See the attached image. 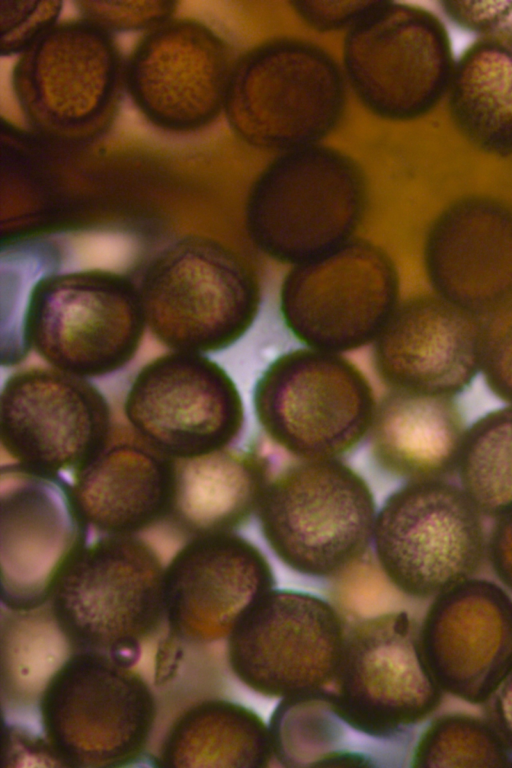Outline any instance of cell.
Instances as JSON below:
<instances>
[{"label": "cell", "instance_id": "obj_1", "mask_svg": "<svg viewBox=\"0 0 512 768\" xmlns=\"http://www.w3.org/2000/svg\"><path fill=\"white\" fill-rule=\"evenodd\" d=\"M146 326L172 351L203 354L235 344L260 309L252 265L221 242L185 236L159 252L139 287Z\"/></svg>", "mask_w": 512, "mask_h": 768}, {"label": "cell", "instance_id": "obj_2", "mask_svg": "<svg viewBox=\"0 0 512 768\" xmlns=\"http://www.w3.org/2000/svg\"><path fill=\"white\" fill-rule=\"evenodd\" d=\"M164 571L144 540L106 534L69 565L49 609L76 651L105 653L132 666L141 644L165 620Z\"/></svg>", "mask_w": 512, "mask_h": 768}, {"label": "cell", "instance_id": "obj_3", "mask_svg": "<svg viewBox=\"0 0 512 768\" xmlns=\"http://www.w3.org/2000/svg\"><path fill=\"white\" fill-rule=\"evenodd\" d=\"M365 201L362 174L342 153L316 145L288 151L254 182L247 233L262 253L295 266L352 240Z\"/></svg>", "mask_w": 512, "mask_h": 768}, {"label": "cell", "instance_id": "obj_4", "mask_svg": "<svg viewBox=\"0 0 512 768\" xmlns=\"http://www.w3.org/2000/svg\"><path fill=\"white\" fill-rule=\"evenodd\" d=\"M126 59L113 35L80 18L58 22L21 53L11 85L28 125L58 144L101 137L124 93Z\"/></svg>", "mask_w": 512, "mask_h": 768}, {"label": "cell", "instance_id": "obj_5", "mask_svg": "<svg viewBox=\"0 0 512 768\" xmlns=\"http://www.w3.org/2000/svg\"><path fill=\"white\" fill-rule=\"evenodd\" d=\"M257 511L278 558L318 578L340 576L363 559L377 516L366 481L338 459L290 464L269 480Z\"/></svg>", "mask_w": 512, "mask_h": 768}, {"label": "cell", "instance_id": "obj_6", "mask_svg": "<svg viewBox=\"0 0 512 768\" xmlns=\"http://www.w3.org/2000/svg\"><path fill=\"white\" fill-rule=\"evenodd\" d=\"M44 737L62 766L111 768L141 758L157 716L145 679L108 654L75 651L39 698Z\"/></svg>", "mask_w": 512, "mask_h": 768}, {"label": "cell", "instance_id": "obj_7", "mask_svg": "<svg viewBox=\"0 0 512 768\" xmlns=\"http://www.w3.org/2000/svg\"><path fill=\"white\" fill-rule=\"evenodd\" d=\"M147 328L139 288L103 269L50 273L34 286L23 339L51 367L82 378L128 364Z\"/></svg>", "mask_w": 512, "mask_h": 768}, {"label": "cell", "instance_id": "obj_8", "mask_svg": "<svg viewBox=\"0 0 512 768\" xmlns=\"http://www.w3.org/2000/svg\"><path fill=\"white\" fill-rule=\"evenodd\" d=\"M344 98L340 71L324 51L277 40L232 67L223 111L247 144L288 152L327 135L340 119Z\"/></svg>", "mask_w": 512, "mask_h": 768}, {"label": "cell", "instance_id": "obj_9", "mask_svg": "<svg viewBox=\"0 0 512 768\" xmlns=\"http://www.w3.org/2000/svg\"><path fill=\"white\" fill-rule=\"evenodd\" d=\"M257 419L271 440L300 459H337L370 432L377 403L351 361L309 347L273 360L253 391Z\"/></svg>", "mask_w": 512, "mask_h": 768}, {"label": "cell", "instance_id": "obj_10", "mask_svg": "<svg viewBox=\"0 0 512 768\" xmlns=\"http://www.w3.org/2000/svg\"><path fill=\"white\" fill-rule=\"evenodd\" d=\"M483 514L446 479L408 481L376 516L378 568L397 590L429 598L471 579L487 556Z\"/></svg>", "mask_w": 512, "mask_h": 768}, {"label": "cell", "instance_id": "obj_11", "mask_svg": "<svg viewBox=\"0 0 512 768\" xmlns=\"http://www.w3.org/2000/svg\"><path fill=\"white\" fill-rule=\"evenodd\" d=\"M350 84L374 114L412 120L446 96L455 58L444 23L409 4L375 1L344 43Z\"/></svg>", "mask_w": 512, "mask_h": 768}, {"label": "cell", "instance_id": "obj_12", "mask_svg": "<svg viewBox=\"0 0 512 768\" xmlns=\"http://www.w3.org/2000/svg\"><path fill=\"white\" fill-rule=\"evenodd\" d=\"M399 303V276L380 247L353 238L318 259L292 266L279 308L306 347L341 354L373 343Z\"/></svg>", "mask_w": 512, "mask_h": 768}, {"label": "cell", "instance_id": "obj_13", "mask_svg": "<svg viewBox=\"0 0 512 768\" xmlns=\"http://www.w3.org/2000/svg\"><path fill=\"white\" fill-rule=\"evenodd\" d=\"M346 629L327 600L303 591L272 589L227 638L229 666L246 687L288 699L334 681Z\"/></svg>", "mask_w": 512, "mask_h": 768}, {"label": "cell", "instance_id": "obj_14", "mask_svg": "<svg viewBox=\"0 0 512 768\" xmlns=\"http://www.w3.org/2000/svg\"><path fill=\"white\" fill-rule=\"evenodd\" d=\"M333 682L349 718L385 737L426 719L443 691L427 662L421 625L404 611L363 619L347 631Z\"/></svg>", "mask_w": 512, "mask_h": 768}, {"label": "cell", "instance_id": "obj_15", "mask_svg": "<svg viewBox=\"0 0 512 768\" xmlns=\"http://www.w3.org/2000/svg\"><path fill=\"white\" fill-rule=\"evenodd\" d=\"M0 499L1 602L11 612L37 610L86 546L88 523L59 474L2 466Z\"/></svg>", "mask_w": 512, "mask_h": 768}, {"label": "cell", "instance_id": "obj_16", "mask_svg": "<svg viewBox=\"0 0 512 768\" xmlns=\"http://www.w3.org/2000/svg\"><path fill=\"white\" fill-rule=\"evenodd\" d=\"M130 427L173 459L227 448L244 424L229 374L203 354L172 351L146 364L124 401Z\"/></svg>", "mask_w": 512, "mask_h": 768}, {"label": "cell", "instance_id": "obj_17", "mask_svg": "<svg viewBox=\"0 0 512 768\" xmlns=\"http://www.w3.org/2000/svg\"><path fill=\"white\" fill-rule=\"evenodd\" d=\"M111 411L96 386L34 367L10 375L0 394V440L17 464L56 475L75 472L107 443Z\"/></svg>", "mask_w": 512, "mask_h": 768}, {"label": "cell", "instance_id": "obj_18", "mask_svg": "<svg viewBox=\"0 0 512 768\" xmlns=\"http://www.w3.org/2000/svg\"><path fill=\"white\" fill-rule=\"evenodd\" d=\"M231 70L228 49L213 30L194 19L171 18L132 49L126 92L153 126L195 132L223 110Z\"/></svg>", "mask_w": 512, "mask_h": 768}, {"label": "cell", "instance_id": "obj_19", "mask_svg": "<svg viewBox=\"0 0 512 768\" xmlns=\"http://www.w3.org/2000/svg\"><path fill=\"white\" fill-rule=\"evenodd\" d=\"M274 584L268 560L245 538L232 532L195 536L164 571L170 636L189 645L228 638Z\"/></svg>", "mask_w": 512, "mask_h": 768}, {"label": "cell", "instance_id": "obj_20", "mask_svg": "<svg viewBox=\"0 0 512 768\" xmlns=\"http://www.w3.org/2000/svg\"><path fill=\"white\" fill-rule=\"evenodd\" d=\"M421 638L442 690L484 703L512 672V599L491 581L468 579L435 597Z\"/></svg>", "mask_w": 512, "mask_h": 768}, {"label": "cell", "instance_id": "obj_21", "mask_svg": "<svg viewBox=\"0 0 512 768\" xmlns=\"http://www.w3.org/2000/svg\"><path fill=\"white\" fill-rule=\"evenodd\" d=\"M483 322L438 295L399 302L373 342V364L391 388L446 397L480 372Z\"/></svg>", "mask_w": 512, "mask_h": 768}, {"label": "cell", "instance_id": "obj_22", "mask_svg": "<svg viewBox=\"0 0 512 768\" xmlns=\"http://www.w3.org/2000/svg\"><path fill=\"white\" fill-rule=\"evenodd\" d=\"M423 257L436 295L490 315L512 301V208L486 196L456 200L429 228Z\"/></svg>", "mask_w": 512, "mask_h": 768}, {"label": "cell", "instance_id": "obj_23", "mask_svg": "<svg viewBox=\"0 0 512 768\" xmlns=\"http://www.w3.org/2000/svg\"><path fill=\"white\" fill-rule=\"evenodd\" d=\"M174 459L134 430H112L74 472L73 493L86 522L110 535H134L168 517Z\"/></svg>", "mask_w": 512, "mask_h": 768}, {"label": "cell", "instance_id": "obj_24", "mask_svg": "<svg viewBox=\"0 0 512 768\" xmlns=\"http://www.w3.org/2000/svg\"><path fill=\"white\" fill-rule=\"evenodd\" d=\"M273 754L286 767H395L409 736H378L356 725L324 689L282 699L269 723Z\"/></svg>", "mask_w": 512, "mask_h": 768}, {"label": "cell", "instance_id": "obj_25", "mask_svg": "<svg viewBox=\"0 0 512 768\" xmlns=\"http://www.w3.org/2000/svg\"><path fill=\"white\" fill-rule=\"evenodd\" d=\"M466 430L453 397L391 389L376 407L372 454L409 481L447 479L457 472Z\"/></svg>", "mask_w": 512, "mask_h": 768}, {"label": "cell", "instance_id": "obj_26", "mask_svg": "<svg viewBox=\"0 0 512 768\" xmlns=\"http://www.w3.org/2000/svg\"><path fill=\"white\" fill-rule=\"evenodd\" d=\"M270 480L261 455L224 448L174 459V485L168 517L194 537L228 533L258 509Z\"/></svg>", "mask_w": 512, "mask_h": 768}, {"label": "cell", "instance_id": "obj_27", "mask_svg": "<svg viewBox=\"0 0 512 768\" xmlns=\"http://www.w3.org/2000/svg\"><path fill=\"white\" fill-rule=\"evenodd\" d=\"M446 97L454 126L473 147L512 157V38L469 45L455 60Z\"/></svg>", "mask_w": 512, "mask_h": 768}, {"label": "cell", "instance_id": "obj_28", "mask_svg": "<svg viewBox=\"0 0 512 768\" xmlns=\"http://www.w3.org/2000/svg\"><path fill=\"white\" fill-rule=\"evenodd\" d=\"M270 728L252 709L224 699L201 701L171 725L159 749L162 767H267Z\"/></svg>", "mask_w": 512, "mask_h": 768}, {"label": "cell", "instance_id": "obj_29", "mask_svg": "<svg viewBox=\"0 0 512 768\" xmlns=\"http://www.w3.org/2000/svg\"><path fill=\"white\" fill-rule=\"evenodd\" d=\"M457 472L483 515L496 519L512 512V405L486 413L466 430Z\"/></svg>", "mask_w": 512, "mask_h": 768}, {"label": "cell", "instance_id": "obj_30", "mask_svg": "<svg viewBox=\"0 0 512 768\" xmlns=\"http://www.w3.org/2000/svg\"><path fill=\"white\" fill-rule=\"evenodd\" d=\"M43 608V607H42ZM12 612L2 633V668L8 688L39 698L47 683L76 650L58 627L50 609Z\"/></svg>", "mask_w": 512, "mask_h": 768}, {"label": "cell", "instance_id": "obj_31", "mask_svg": "<svg viewBox=\"0 0 512 768\" xmlns=\"http://www.w3.org/2000/svg\"><path fill=\"white\" fill-rule=\"evenodd\" d=\"M511 752L496 727L478 717L453 713L424 731L411 756L413 767H508Z\"/></svg>", "mask_w": 512, "mask_h": 768}, {"label": "cell", "instance_id": "obj_32", "mask_svg": "<svg viewBox=\"0 0 512 768\" xmlns=\"http://www.w3.org/2000/svg\"><path fill=\"white\" fill-rule=\"evenodd\" d=\"M61 1H0L1 56L20 55L58 23Z\"/></svg>", "mask_w": 512, "mask_h": 768}, {"label": "cell", "instance_id": "obj_33", "mask_svg": "<svg viewBox=\"0 0 512 768\" xmlns=\"http://www.w3.org/2000/svg\"><path fill=\"white\" fill-rule=\"evenodd\" d=\"M480 372L490 391L512 405V301L483 322Z\"/></svg>", "mask_w": 512, "mask_h": 768}, {"label": "cell", "instance_id": "obj_34", "mask_svg": "<svg viewBox=\"0 0 512 768\" xmlns=\"http://www.w3.org/2000/svg\"><path fill=\"white\" fill-rule=\"evenodd\" d=\"M81 18L110 34L145 32L173 18L178 3L175 1H76Z\"/></svg>", "mask_w": 512, "mask_h": 768}, {"label": "cell", "instance_id": "obj_35", "mask_svg": "<svg viewBox=\"0 0 512 768\" xmlns=\"http://www.w3.org/2000/svg\"><path fill=\"white\" fill-rule=\"evenodd\" d=\"M444 15L478 39L512 38V1L439 2Z\"/></svg>", "mask_w": 512, "mask_h": 768}, {"label": "cell", "instance_id": "obj_36", "mask_svg": "<svg viewBox=\"0 0 512 768\" xmlns=\"http://www.w3.org/2000/svg\"><path fill=\"white\" fill-rule=\"evenodd\" d=\"M375 1H298L292 5L296 13L310 26L330 31L352 26Z\"/></svg>", "mask_w": 512, "mask_h": 768}, {"label": "cell", "instance_id": "obj_37", "mask_svg": "<svg viewBox=\"0 0 512 768\" xmlns=\"http://www.w3.org/2000/svg\"><path fill=\"white\" fill-rule=\"evenodd\" d=\"M487 557L499 580L512 590V512L496 518L487 540Z\"/></svg>", "mask_w": 512, "mask_h": 768}, {"label": "cell", "instance_id": "obj_38", "mask_svg": "<svg viewBox=\"0 0 512 768\" xmlns=\"http://www.w3.org/2000/svg\"><path fill=\"white\" fill-rule=\"evenodd\" d=\"M14 727L6 728L3 751V765H10L14 760H41L48 765L62 766L46 738L33 737Z\"/></svg>", "mask_w": 512, "mask_h": 768}, {"label": "cell", "instance_id": "obj_39", "mask_svg": "<svg viewBox=\"0 0 512 768\" xmlns=\"http://www.w3.org/2000/svg\"><path fill=\"white\" fill-rule=\"evenodd\" d=\"M496 693L493 703V725L512 753V672Z\"/></svg>", "mask_w": 512, "mask_h": 768}]
</instances>
